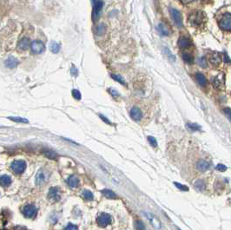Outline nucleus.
Segmentation results:
<instances>
[{"mask_svg":"<svg viewBox=\"0 0 231 230\" xmlns=\"http://www.w3.org/2000/svg\"><path fill=\"white\" fill-rule=\"evenodd\" d=\"M189 23L193 26H200L204 20V15L201 11H196L190 14L189 18Z\"/></svg>","mask_w":231,"mask_h":230,"instance_id":"nucleus-1","label":"nucleus"},{"mask_svg":"<svg viewBox=\"0 0 231 230\" xmlns=\"http://www.w3.org/2000/svg\"><path fill=\"white\" fill-rule=\"evenodd\" d=\"M219 26L224 31H231V14L225 13L219 21Z\"/></svg>","mask_w":231,"mask_h":230,"instance_id":"nucleus-2","label":"nucleus"},{"mask_svg":"<svg viewBox=\"0 0 231 230\" xmlns=\"http://www.w3.org/2000/svg\"><path fill=\"white\" fill-rule=\"evenodd\" d=\"M11 170L17 174V175H20L22 174L25 168H26V163L24 161H22V160H19V161H14L11 165Z\"/></svg>","mask_w":231,"mask_h":230,"instance_id":"nucleus-3","label":"nucleus"},{"mask_svg":"<svg viewBox=\"0 0 231 230\" xmlns=\"http://www.w3.org/2000/svg\"><path fill=\"white\" fill-rule=\"evenodd\" d=\"M22 213L27 218H34L38 214V209L32 204H27L23 208Z\"/></svg>","mask_w":231,"mask_h":230,"instance_id":"nucleus-4","label":"nucleus"},{"mask_svg":"<svg viewBox=\"0 0 231 230\" xmlns=\"http://www.w3.org/2000/svg\"><path fill=\"white\" fill-rule=\"evenodd\" d=\"M48 179H49V175L47 171H45L44 169H40L36 176V184L38 186L43 185L46 183Z\"/></svg>","mask_w":231,"mask_h":230,"instance_id":"nucleus-5","label":"nucleus"},{"mask_svg":"<svg viewBox=\"0 0 231 230\" xmlns=\"http://www.w3.org/2000/svg\"><path fill=\"white\" fill-rule=\"evenodd\" d=\"M169 12H170L171 18L175 23V24L178 27H182V15H181L180 11H177L175 8H170Z\"/></svg>","mask_w":231,"mask_h":230,"instance_id":"nucleus-6","label":"nucleus"},{"mask_svg":"<svg viewBox=\"0 0 231 230\" xmlns=\"http://www.w3.org/2000/svg\"><path fill=\"white\" fill-rule=\"evenodd\" d=\"M96 222H97L98 226L104 228L106 226H108L109 224H110V222H111V216L109 214L103 213L100 215H98V217L96 219Z\"/></svg>","mask_w":231,"mask_h":230,"instance_id":"nucleus-7","label":"nucleus"},{"mask_svg":"<svg viewBox=\"0 0 231 230\" xmlns=\"http://www.w3.org/2000/svg\"><path fill=\"white\" fill-rule=\"evenodd\" d=\"M31 49L34 54H41L45 51V45L41 41L36 40L31 43Z\"/></svg>","mask_w":231,"mask_h":230,"instance_id":"nucleus-8","label":"nucleus"},{"mask_svg":"<svg viewBox=\"0 0 231 230\" xmlns=\"http://www.w3.org/2000/svg\"><path fill=\"white\" fill-rule=\"evenodd\" d=\"M104 7V1L102 0H93V11H92V17L93 18H97L99 17V14Z\"/></svg>","mask_w":231,"mask_h":230,"instance_id":"nucleus-9","label":"nucleus"},{"mask_svg":"<svg viewBox=\"0 0 231 230\" xmlns=\"http://www.w3.org/2000/svg\"><path fill=\"white\" fill-rule=\"evenodd\" d=\"M48 198L51 201H58L61 199V191L58 188H51L48 193Z\"/></svg>","mask_w":231,"mask_h":230,"instance_id":"nucleus-10","label":"nucleus"},{"mask_svg":"<svg viewBox=\"0 0 231 230\" xmlns=\"http://www.w3.org/2000/svg\"><path fill=\"white\" fill-rule=\"evenodd\" d=\"M212 84L216 89L221 90L224 87V75L221 73L216 76L212 80Z\"/></svg>","mask_w":231,"mask_h":230,"instance_id":"nucleus-11","label":"nucleus"},{"mask_svg":"<svg viewBox=\"0 0 231 230\" xmlns=\"http://www.w3.org/2000/svg\"><path fill=\"white\" fill-rule=\"evenodd\" d=\"M130 117L134 121H140L143 117V113H142L141 109L137 108V107L132 108L131 110H130Z\"/></svg>","mask_w":231,"mask_h":230,"instance_id":"nucleus-12","label":"nucleus"},{"mask_svg":"<svg viewBox=\"0 0 231 230\" xmlns=\"http://www.w3.org/2000/svg\"><path fill=\"white\" fill-rule=\"evenodd\" d=\"M210 167V163L209 162L205 160H199L196 163V168L201 172H205L207 171Z\"/></svg>","mask_w":231,"mask_h":230,"instance_id":"nucleus-13","label":"nucleus"},{"mask_svg":"<svg viewBox=\"0 0 231 230\" xmlns=\"http://www.w3.org/2000/svg\"><path fill=\"white\" fill-rule=\"evenodd\" d=\"M29 47H30V40H29L28 37H23L18 43V50L23 51H26Z\"/></svg>","mask_w":231,"mask_h":230,"instance_id":"nucleus-14","label":"nucleus"},{"mask_svg":"<svg viewBox=\"0 0 231 230\" xmlns=\"http://www.w3.org/2000/svg\"><path fill=\"white\" fill-rule=\"evenodd\" d=\"M5 66L9 69H14L18 66V60L14 57H9L6 60H5Z\"/></svg>","mask_w":231,"mask_h":230,"instance_id":"nucleus-15","label":"nucleus"},{"mask_svg":"<svg viewBox=\"0 0 231 230\" xmlns=\"http://www.w3.org/2000/svg\"><path fill=\"white\" fill-rule=\"evenodd\" d=\"M195 77H196V82L198 83L200 86H202V87H206L207 86L208 81H207L206 77L202 74L196 73L195 75Z\"/></svg>","mask_w":231,"mask_h":230,"instance_id":"nucleus-16","label":"nucleus"},{"mask_svg":"<svg viewBox=\"0 0 231 230\" xmlns=\"http://www.w3.org/2000/svg\"><path fill=\"white\" fill-rule=\"evenodd\" d=\"M178 45L180 48L182 49H187L191 45V42L189 38L185 37H180L178 40Z\"/></svg>","mask_w":231,"mask_h":230,"instance_id":"nucleus-17","label":"nucleus"},{"mask_svg":"<svg viewBox=\"0 0 231 230\" xmlns=\"http://www.w3.org/2000/svg\"><path fill=\"white\" fill-rule=\"evenodd\" d=\"M67 183L71 188H77L79 185V179L75 176H71L67 180Z\"/></svg>","mask_w":231,"mask_h":230,"instance_id":"nucleus-18","label":"nucleus"},{"mask_svg":"<svg viewBox=\"0 0 231 230\" xmlns=\"http://www.w3.org/2000/svg\"><path fill=\"white\" fill-rule=\"evenodd\" d=\"M210 63H212V64H214V65H218L221 63V61L220 55L218 53H212L210 57Z\"/></svg>","mask_w":231,"mask_h":230,"instance_id":"nucleus-19","label":"nucleus"},{"mask_svg":"<svg viewBox=\"0 0 231 230\" xmlns=\"http://www.w3.org/2000/svg\"><path fill=\"white\" fill-rule=\"evenodd\" d=\"M157 29L158 32H159V34H160L161 36H163V37H165V36H168V28L166 27V25H165L164 24H163V23H160V24H159L157 25Z\"/></svg>","mask_w":231,"mask_h":230,"instance_id":"nucleus-20","label":"nucleus"},{"mask_svg":"<svg viewBox=\"0 0 231 230\" xmlns=\"http://www.w3.org/2000/svg\"><path fill=\"white\" fill-rule=\"evenodd\" d=\"M163 53L165 55V57L168 58V60H169L170 62H175L176 61V57L172 54V52L170 51V50L168 49L167 47H163Z\"/></svg>","mask_w":231,"mask_h":230,"instance_id":"nucleus-21","label":"nucleus"},{"mask_svg":"<svg viewBox=\"0 0 231 230\" xmlns=\"http://www.w3.org/2000/svg\"><path fill=\"white\" fill-rule=\"evenodd\" d=\"M0 182H1V185L4 187H8L10 186L11 183V178L9 176L6 175H3L0 177Z\"/></svg>","mask_w":231,"mask_h":230,"instance_id":"nucleus-22","label":"nucleus"},{"mask_svg":"<svg viewBox=\"0 0 231 230\" xmlns=\"http://www.w3.org/2000/svg\"><path fill=\"white\" fill-rule=\"evenodd\" d=\"M49 48H50V50H51V52L54 53V54H57V53H58L60 51L61 46H60L59 43H57V42H51L50 43Z\"/></svg>","mask_w":231,"mask_h":230,"instance_id":"nucleus-23","label":"nucleus"},{"mask_svg":"<svg viewBox=\"0 0 231 230\" xmlns=\"http://www.w3.org/2000/svg\"><path fill=\"white\" fill-rule=\"evenodd\" d=\"M102 194L104 195L106 198H109V199L116 198V195L113 191H111L110 189H107V188H106V189H104V190L102 191Z\"/></svg>","mask_w":231,"mask_h":230,"instance_id":"nucleus-24","label":"nucleus"},{"mask_svg":"<svg viewBox=\"0 0 231 230\" xmlns=\"http://www.w3.org/2000/svg\"><path fill=\"white\" fill-rule=\"evenodd\" d=\"M82 196H83L85 200H87V201H92L93 198H94L93 194H92L90 190H87V189L83 190V192H82Z\"/></svg>","mask_w":231,"mask_h":230,"instance_id":"nucleus-25","label":"nucleus"},{"mask_svg":"<svg viewBox=\"0 0 231 230\" xmlns=\"http://www.w3.org/2000/svg\"><path fill=\"white\" fill-rule=\"evenodd\" d=\"M182 59L185 63H189V64H192L194 63V57L189 53H183L182 54Z\"/></svg>","mask_w":231,"mask_h":230,"instance_id":"nucleus-26","label":"nucleus"},{"mask_svg":"<svg viewBox=\"0 0 231 230\" xmlns=\"http://www.w3.org/2000/svg\"><path fill=\"white\" fill-rule=\"evenodd\" d=\"M110 76H111L115 81H116L117 83L123 84V85H126V82H125V80L123 78L122 76H120V75H116V74H111Z\"/></svg>","mask_w":231,"mask_h":230,"instance_id":"nucleus-27","label":"nucleus"},{"mask_svg":"<svg viewBox=\"0 0 231 230\" xmlns=\"http://www.w3.org/2000/svg\"><path fill=\"white\" fill-rule=\"evenodd\" d=\"M195 187L197 188V189H199L201 191H202V190H204L205 188H206V184H205V182L202 181V180H197V181H196L195 182Z\"/></svg>","mask_w":231,"mask_h":230,"instance_id":"nucleus-28","label":"nucleus"},{"mask_svg":"<svg viewBox=\"0 0 231 230\" xmlns=\"http://www.w3.org/2000/svg\"><path fill=\"white\" fill-rule=\"evenodd\" d=\"M10 120L13 121V122H16V123H28L29 121L25 118H23V117H18V116H9L8 117Z\"/></svg>","mask_w":231,"mask_h":230,"instance_id":"nucleus-29","label":"nucleus"},{"mask_svg":"<svg viewBox=\"0 0 231 230\" xmlns=\"http://www.w3.org/2000/svg\"><path fill=\"white\" fill-rule=\"evenodd\" d=\"M197 63H198V64L202 68H206L208 66V62H207V60H206V58L204 57H199L198 60H197Z\"/></svg>","mask_w":231,"mask_h":230,"instance_id":"nucleus-30","label":"nucleus"},{"mask_svg":"<svg viewBox=\"0 0 231 230\" xmlns=\"http://www.w3.org/2000/svg\"><path fill=\"white\" fill-rule=\"evenodd\" d=\"M43 154L48 158H51V159H55L57 157V155L51 150H43Z\"/></svg>","mask_w":231,"mask_h":230,"instance_id":"nucleus-31","label":"nucleus"},{"mask_svg":"<svg viewBox=\"0 0 231 230\" xmlns=\"http://www.w3.org/2000/svg\"><path fill=\"white\" fill-rule=\"evenodd\" d=\"M187 127H188V129H189L190 130H193V131H197V130L201 129V127L198 124H196V123H188Z\"/></svg>","mask_w":231,"mask_h":230,"instance_id":"nucleus-32","label":"nucleus"},{"mask_svg":"<svg viewBox=\"0 0 231 230\" xmlns=\"http://www.w3.org/2000/svg\"><path fill=\"white\" fill-rule=\"evenodd\" d=\"M105 32V25L104 24H101L96 28V34L97 35H103Z\"/></svg>","mask_w":231,"mask_h":230,"instance_id":"nucleus-33","label":"nucleus"},{"mask_svg":"<svg viewBox=\"0 0 231 230\" xmlns=\"http://www.w3.org/2000/svg\"><path fill=\"white\" fill-rule=\"evenodd\" d=\"M148 141H149V144L152 147H154V148H157V140H156L155 137H153V136H148Z\"/></svg>","mask_w":231,"mask_h":230,"instance_id":"nucleus-34","label":"nucleus"},{"mask_svg":"<svg viewBox=\"0 0 231 230\" xmlns=\"http://www.w3.org/2000/svg\"><path fill=\"white\" fill-rule=\"evenodd\" d=\"M135 224H136V228L137 230H145V226L142 220H137L135 222Z\"/></svg>","mask_w":231,"mask_h":230,"instance_id":"nucleus-35","label":"nucleus"},{"mask_svg":"<svg viewBox=\"0 0 231 230\" xmlns=\"http://www.w3.org/2000/svg\"><path fill=\"white\" fill-rule=\"evenodd\" d=\"M72 96H73L75 99H77V100H80L82 96H81V93L79 92L78 90L74 89L73 90H72Z\"/></svg>","mask_w":231,"mask_h":230,"instance_id":"nucleus-36","label":"nucleus"},{"mask_svg":"<svg viewBox=\"0 0 231 230\" xmlns=\"http://www.w3.org/2000/svg\"><path fill=\"white\" fill-rule=\"evenodd\" d=\"M223 112H224L225 115L229 118V120L231 121V109H230V108H225V109H223Z\"/></svg>","mask_w":231,"mask_h":230,"instance_id":"nucleus-37","label":"nucleus"},{"mask_svg":"<svg viewBox=\"0 0 231 230\" xmlns=\"http://www.w3.org/2000/svg\"><path fill=\"white\" fill-rule=\"evenodd\" d=\"M174 184L179 188V189H181V190H182V191H188L189 190V188L187 187V186H184V185H182V184H179L177 182H174Z\"/></svg>","mask_w":231,"mask_h":230,"instance_id":"nucleus-38","label":"nucleus"},{"mask_svg":"<svg viewBox=\"0 0 231 230\" xmlns=\"http://www.w3.org/2000/svg\"><path fill=\"white\" fill-rule=\"evenodd\" d=\"M109 92L110 93V95H111L113 97H115V98L119 96V93L117 92V90H116L114 89H109Z\"/></svg>","mask_w":231,"mask_h":230,"instance_id":"nucleus-39","label":"nucleus"},{"mask_svg":"<svg viewBox=\"0 0 231 230\" xmlns=\"http://www.w3.org/2000/svg\"><path fill=\"white\" fill-rule=\"evenodd\" d=\"M64 230H78V229H77V227L76 225L70 223V224H68V225L65 227Z\"/></svg>","mask_w":231,"mask_h":230,"instance_id":"nucleus-40","label":"nucleus"},{"mask_svg":"<svg viewBox=\"0 0 231 230\" xmlns=\"http://www.w3.org/2000/svg\"><path fill=\"white\" fill-rule=\"evenodd\" d=\"M216 169L219 170V171L223 172V171H226V170H227V167H226L225 165H223V164H218V165L216 166Z\"/></svg>","mask_w":231,"mask_h":230,"instance_id":"nucleus-41","label":"nucleus"},{"mask_svg":"<svg viewBox=\"0 0 231 230\" xmlns=\"http://www.w3.org/2000/svg\"><path fill=\"white\" fill-rule=\"evenodd\" d=\"M71 74L73 75L74 76H77L78 75V72H77V68H75L74 66H72V68H71Z\"/></svg>","mask_w":231,"mask_h":230,"instance_id":"nucleus-42","label":"nucleus"},{"mask_svg":"<svg viewBox=\"0 0 231 230\" xmlns=\"http://www.w3.org/2000/svg\"><path fill=\"white\" fill-rule=\"evenodd\" d=\"M223 61L225 62V63H230V57H229V56L225 53L224 55H223Z\"/></svg>","mask_w":231,"mask_h":230,"instance_id":"nucleus-43","label":"nucleus"},{"mask_svg":"<svg viewBox=\"0 0 231 230\" xmlns=\"http://www.w3.org/2000/svg\"><path fill=\"white\" fill-rule=\"evenodd\" d=\"M11 230H28L25 227H23V226H16L14 227Z\"/></svg>","mask_w":231,"mask_h":230,"instance_id":"nucleus-44","label":"nucleus"},{"mask_svg":"<svg viewBox=\"0 0 231 230\" xmlns=\"http://www.w3.org/2000/svg\"><path fill=\"white\" fill-rule=\"evenodd\" d=\"M99 116H100V118H101V119H102L104 122H105L107 124H111V123H110V121H109V120H108V119H107L105 116H104L103 115H99Z\"/></svg>","mask_w":231,"mask_h":230,"instance_id":"nucleus-45","label":"nucleus"},{"mask_svg":"<svg viewBox=\"0 0 231 230\" xmlns=\"http://www.w3.org/2000/svg\"><path fill=\"white\" fill-rule=\"evenodd\" d=\"M179 230H180V229H179Z\"/></svg>","mask_w":231,"mask_h":230,"instance_id":"nucleus-46","label":"nucleus"}]
</instances>
